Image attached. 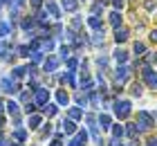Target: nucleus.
Here are the masks:
<instances>
[{
	"label": "nucleus",
	"instance_id": "f257e3e1",
	"mask_svg": "<svg viewBox=\"0 0 157 146\" xmlns=\"http://www.w3.org/2000/svg\"><path fill=\"white\" fill-rule=\"evenodd\" d=\"M20 90H23V85H20L18 79H11V77L0 79V92H5V94H18Z\"/></svg>",
	"mask_w": 157,
	"mask_h": 146
},
{
	"label": "nucleus",
	"instance_id": "f03ea898",
	"mask_svg": "<svg viewBox=\"0 0 157 146\" xmlns=\"http://www.w3.org/2000/svg\"><path fill=\"white\" fill-rule=\"evenodd\" d=\"M32 94H34V97H32V101H34V104H36L38 108H43L45 104H49V90H47V88L38 85L36 90H32Z\"/></svg>",
	"mask_w": 157,
	"mask_h": 146
},
{
	"label": "nucleus",
	"instance_id": "7ed1b4c3",
	"mask_svg": "<svg viewBox=\"0 0 157 146\" xmlns=\"http://www.w3.org/2000/svg\"><path fill=\"white\" fill-rule=\"evenodd\" d=\"M137 126H139V130H148V128H153L155 126V119H153V115H148L146 110H139L137 112Z\"/></svg>",
	"mask_w": 157,
	"mask_h": 146
},
{
	"label": "nucleus",
	"instance_id": "20e7f679",
	"mask_svg": "<svg viewBox=\"0 0 157 146\" xmlns=\"http://www.w3.org/2000/svg\"><path fill=\"white\" fill-rule=\"evenodd\" d=\"M115 115L119 117V119H126V117L130 115V101L117 99V101H115Z\"/></svg>",
	"mask_w": 157,
	"mask_h": 146
},
{
	"label": "nucleus",
	"instance_id": "39448f33",
	"mask_svg": "<svg viewBox=\"0 0 157 146\" xmlns=\"http://www.w3.org/2000/svg\"><path fill=\"white\" fill-rule=\"evenodd\" d=\"M141 74H144V81H146V85H148V88H153V90H157V72L151 68V65H146Z\"/></svg>",
	"mask_w": 157,
	"mask_h": 146
},
{
	"label": "nucleus",
	"instance_id": "423d86ee",
	"mask_svg": "<svg viewBox=\"0 0 157 146\" xmlns=\"http://www.w3.org/2000/svg\"><path fill=\"white\" fill-rule=\"evenodd\" d=\"M20 108H23V106H20L18 101H13V99H7V101H5V112L9 115V117H18V115H23V110H20Z\"/></svg>",
	"mask_w": 157,
	"mask_h": 146
},
{
	"label": "nucleus",
	"instance_id": "0eeeda50",
	"mask_svg": "<svg viewBox=\"0 0 157 146\" xmlns=\"http://www.w3.org/2000/svg\"><path fill=\"white\" fill-rule=\"evenodd\" d=\"M43 7H45V11L49 14V18H52V20H59L61 18V9H59V5H56L54 0H47Z\"/></svg>",
	"mask_w": 157,
	"mask_h": 146
},
{
	"label": "nucleus",
	"instance_id": "6e6552de",
	"mask_svg": "<svg viewBox=\"0 0 157 146\" xmlns=\"http://www.w3.org/2000/svg\"><path fill=\"white\" fill-rule=\"evenodd\" d=\"M43 126V115L34 112V115H27V128L29 130H38Z\"/></svg>",
	"mask_w": 157,
	"mask_h": 146
},
{
	"label": "nucleus",
	"instance_id": "1a4fd4ad",
	"mask_svg": "<svg viewBox=\"0 0 157 146\" xmlns=\"http://www.w3.org/2000/svg\"><path fill=\"white\" fill-rule=\"evenodd\" d=\"M56 68H59V58L56 56H47L45 61H43V72H47V74H54Z\"/></svg>",
	"mask_w": 157,
	"mask_h": 146
},
{
	"label": "nucleus",
	"instance_id": "9d476101",
	"mask_svg": "<svg viewBox=\"0 0 157 146\" xmlns=\"http://www.w3.org/2000/svg\"><path fill=\"white\" fill-rule=\"evenodd\" d=\"M85 144H88V133H85V130H76L72 142H70L67 146H85Z\"/></svg>",
	"mask_w": 157,
	"mask_h": 146
},
{
	"label": "nucleus",
	"instance_id": "9b49d317",
	"mask_svg": "<svg viewBox=\"0 0 157 146\" xmlns=\"http://www.w3.org/2000/svg\"><path fill=\"white\" fill-rule=\"evenodd\" d=\"M61 133L74 135V133H76V121H72V119H63V121H61Z\"/></svg>",
	"mask_w": 157,
	"mask_h": 146
},
{
	"label": "nucleus",
	"instance_id": "f8f14e48",
	"mask_svg": "<svg viewBox=\"0 0 157 146\" xmlns=\"http://www.w3.org/2000/svg\"><path fill=\"white\" fill-rule=\"evenodd\" d=\"M11 137H13V142H27V137H29V133H27V128H13V133H11Z\"/></svg>",
	"mask_w": 157,
	"mask_h": 146
},
{
	"label": "nucleus",
	"instance_id": "ddd939ff",
	"mask_svg": "<svg viewBox=\"0 0 157 146\" xmlns=\"http://www.w3.org/2000/svg\"><path fill=\"white\" fill-rule=\"evenodd\" d=\"M128 36H130V32H128L124 25H121V27H115V41H117V43H126Z\"/></svg>",
	"mask_w": 157,
	"mask_h": 146
},
{
	"label": "nucleus",
	"instance_id": "4468645a",
	"mask_svg": "<svg viewBox=\"0 0 157 146\" xmlns=\"http://www.w3.org/2000/svg\"><path fill=\"white\" fill-rule=\"evenodd\" d=\"M67 119H72V121H78V119H83V108H78V106H72V108H67Z\"/></svg>",
	"mask_w": 157,
	"mask_h": 146
},
{
	"label": "nucleus",
	"instance_id": "2eb2a0df",
	"mask_svg": "<svg viewBox=\"0 0 157 146\" xmlns=\"http://www.w3.org/2000/svg\"><path fill=\"white\" fill-rule=\"evenodd\" d=\"M56 112H59V106H56V104H45V106L40 108V115L47 117V119H49V117H54Z\"/></svg>",
	"mask_w": 157,
	"mask_h": 146
},
{
	"label": "nucleus",
	"instance_id": "dca6fc26",
	"mask_svg": "<svg viewBox=\"0 0 157 146\" xmlns=\"http://www.w3.org/2000/svg\"><path fill=\"white\" fill-rule=\"evenodd\" d=\"M128 77H130V68H124V65H121V68H117V72H115L117 83H124Z\"/></svg>",
	"mask_w": 157,
	"mask_h": 146
},
{
	"label": "nucleus",
	"instance_id": "f3484780",
	"mask_svg": "<svg viewBox=\"0 0 157 146\" xmlns=\"http://www.w3.org/2000/svg\"><path fill=\"white\" fill-rule=\"evenodd\" d=\"M61 7H63L65 11L74 14V11L78 9V0H61Z\"/></svg>",
	"mask_w": 157,
	"mask_h": 146
},
{
	"label": "nucleus",
	"instance_id": "a211bd4d",
	"mask_svg": "<svg viewBox=\"0 0 157 146\" xmlns=\"http://www.w3.org/2000/svg\"><path fill=\"white\" fill-rule=\"evenodd\" d=\"M88 25L94 29V32H99V29H103V20L99 18V16H90L88 18Z\"/></svg>",
	"mask_w": 157,
	"mask_h": 146
},
{
	"label": "nucleus",
	"instance_id": "6ab92c4d",
	"mask_svg": "<svg viewBox=\"0 0 157 146\" xmlns=\"http://www.w3.org/2000/svg\"><path fill=\"white\" fill-rule=\"evenodd\" d=\"M25 74H27V70H25V65H16V68H13V70H11V74H9V77H11V79H18V81H20V79H23Z\"/></svg>",
	"mask_w": 157,
	"mask_h": 146
},
{
	"label": "nucleus",
	"instance_id": "aec40b11",
	"mask_svg": "<svg viewBox=\"0 0 157 146\" xmlns=\"http://www.w3.org/2000/svg\"><path fill=\"white\" fill-rule=\"evenodd\" d=\"M110 23H112V27H121V25H124V18H121V11H112L110 14Z\"/></svg>",
	"mask_w": 157,
	"mask_h": 146
},
{
	"label": "nucleus",
	"instance_id": "412c9836",
	"mask_svg": "<svg viewBox=\"0 0 157 146\" xmlns=\"http://www.w3.org/2000/svg\"><path fill=\"white\" fill-rule=\"evenodd\" d=\"M81 27H83L81 16H74V18H72V23H70V29H72L74 34H78V32H81Z\"/></svg>",
	"mask_w": 157,
	"mask_h": 146
},
{
	"label": "nucleus",
	"instance_id": "4be33fe9",
	"mask_svg": "<svg viewBox=\"0 0 157 146\" xmlns=\"http://www.w3.org/2000/svg\"><path fill=\"white\" fill-rule=\"evenodd\" d=\"M56 101H59V106H67L70 94H67L65 90H59V92H56Z\"/></svg>",
	"mask_w": 157,
	"mask_h": 146
},
{
	"label": "nucleus",
	"instance_id": "5701e85b",
	"mask_svg": "<svg viewBox=\"0 0 157 146\" xmlns=\"http://www.w3.org/2000/svg\"><path fill=\"white\" fill-rule=\"evenodd\" d=\"M126 133H128V137H130V140H137V135H139V128L135 126V124H128Z\"/></svg>",
	"mask_w": 157,
	"mask_h": 146
},
{
	"label": "nucleus",
	"instance_id": "b1692460",
	"mask_svg": "<svg viewBox=\"0 0 157 146\" xmlns=\"http://www.w3.org/2000/svg\"><path fill=\"white\" fill-rule=\"evenodd\" d=\"M110 128H112V135H115L117 140H121V137H124V133H126V128L119 126V124H115V126H110Z\"/></svg>",
	"mask_w": 157,
	"mask_h": 146
},
{
	"label": "nucleus",
	"instance_id": "393cba45",
	"mask_svg": "<svg viewBox=\"0 0 157 146\" xmlns=\"http://www.w3.org/2000/svg\"><path fill=\"white\" fill-rule=\"evenodd\" d=\"M16 52H18V56L29 58V52H32V49H29V45H18V47H16Z\"/></svg>",
	"mask_w": 157,
	"mask_h": 146
},
{
	"label": "nucleus",
	"instance_id": "a878e982",
	"mask_svg": "<svg viewBox=\"0 0 157 146\" xmlns=\"http://www.w3.org/2000/svg\"><path fill=\"white\" fill-rule=\"evenodd\" d=\"M115 61H117V63H126V61H128V52L117 49V52H115Z\"/></svg>",
	"mask_w": 157,
	"mask_h": 146
},
{
	"label": "nucleus",
	"instance_id": "bb28decb",
	"mask_svg": "<svg viewBox=\"0 0 157 146\" xmlns=\"http://www.w3.org/2000/svg\"><path fill=\"white\" fill-rule=\"evenodd\" d=\"M132 52L137 54V56H144V54H146V45H144V43H135V45H132Z\"/></svg>",
	"mask_w": 157,
	"mask_h": 146
},
{
	"label": "nucleus",
	"instance_id": "cd10ccee",
	"mask_svg": "<svg viewBox=\"0 0 157 146\" xmlns=\"http://www.w3.org/2000/svg\"><path fill=\"white\" fill-rule=\"evenodd\" d=\"M99 124H101V128H110L112 126V119L108 115H99Z\"/></svg>",
	"mask_w": 157,
	"mask_h": 146
},
{
	"label": "nucleus",
	"instance_id": "c85d7f7f",
	"mask_svg": "<svg viewBox=\"0 0 157 146\" xmlns=\"http://www.w3.org/2000/svg\"><path fill=\"white\" fill-rule=\"evenodd\" d=\"M36 108H38V106L34 104V101H29V104L23 106V112H25V115H34V112H36Z\"/></svg>",
	"mask_w": 157,
	"mask_h": 146
},
{
	"label": "nucleus",
	"instance_id": "c756f323",
	"mask_svg": "<svg viewBox=\"0 0 157 146\" xmlns=\"http://www.w3.org/2000/svg\"><path fill=\"white\" fill-rule=\"evenodd\" d=\"M141 92H144V90H141V83H132L130 85V94H132V97H141Z\"/></svg>",
	"mask_w": 157,
	"mask_h": 146
},
{
	"label": "nucleus",
	"instance_id": "7c9ffc66",
	"mask_svg": "<svg viewBox=\"0 0 157 146\" xmlns=\"http://www.w3.org/2000/svg\"><path fill=\"white\" fill-rule=\"evenodd\" d=\"M20 106H25V104H29V101H32V97H29V92H27V90H20Z\"/></svg>",
	"mask_w": 157,
	"mask_h": 146
},
{
	"label": "nucleus",
	"instance_id": "2f4dec72",
	"mask_svg": "<svg viewBox=\"0 0 157 146\" xmlns=\"http://www.w3.org/2000/svg\"><path fill=\"white\" fill-rule=\"evenodd\" d=\"M40 135H43V137H49V135H52V124H49V121H47V124H43Z\"/></svg>",
	"mask_w": 157,
	"mask_h": 146
},
{
	"label": "nucleus",
	"instance_id": "473e14b6",
	"mask_svg": "<svg viewBox=\"0 0 157 146\" xmlns=\"http://www.w3.org/2000/svg\"><path fill=\"white\" fill-rule=\"evenodd\" d=\"M59 54H61V61H67V58H70V47L63 45V47L59 49Z\"/></svg>",
	"mask_w": 157,
	"mask_h": 146
},
{
	"label": "nucleus",
	"instance_id": "72a5a7b5",
	"mask_svg": "<svg viewBox=\"0 0 157 146\" xmlns=\"http://www.w3.org/2000/svg\"><path fill=\"white\" fill-rule=\"evenodd\" d=\"M43 5H45V0H29V7H32V9H43Z\"/></svg>",
	"mask_w": 157,
	"mask_h": 146
},
{
	"label": "nucleus",
	"instance_id": "f704fd0d",
	"mask_svg": "<svg viewBox=\"0 0 157 146\" xmlns=\"http://www.w3.org/2000/svg\"><path fill=\"white\" fill-rule=\"evenodd\" d=\"M99 14H103V5L101 2H97L94 7H92V16H99Z\"/></svg>",
	"mask_w": 157,
	"mask_h": 146
},
{
	"label": "nucleus",
	"instance_id": "c9c22d12",
	"mask_svg": "<svg viewBox=\"0 0 157 146\" xmlns=\"http://www.w3.org/2000/svg\"><path fill=\"white\" fill-rule=\"evenodd\" d=\"M76 65H78V61L70 56V58H67V68H70V72H74V70H76Z\"/></svg>",
	"mask_w": 157,
	"mask_h": 146
},
{
	"label": "nucleus",
	"instance_id": "e433bc0d",
	"mask_svg": "<svg viewBox=\"0 0 157 146\" xmlns=\"http://www.w3.org/2000/svg\"><path fill=\"white\" fill-rule=\"evenodd\" d=\"M112 5H115V9H117V11H121V9L126 7V0H112Z\"/></svg>",
	"mask_w": 157,
	"mask_h": 146
},
{
	"label": "nucleus",
	"instance_id": "4c0bfd02",
	"mask_svg": "<svg viewBox=\"0 0 157 146\" xmlns=\"http://www.w3.org/2000/svg\"><path fill=\"white\" fill-rule=\"evenodd\" d=\"M144 7H146L148 11H153L155 7H157V2H155V0H146V2H144Z\"/></svg>",
	"mask_w": 157,
	"mask_h": 146
},
{
	"label": "nucleus",
	"instance_id": "58836bf2",
	"mask_svg": "<svg viewBox=\"0 0 157 146\" xmlns=\"http://www.w3.org/2000/svg\"><path fill=\"white\" fill-rule=\"evenodd\" d=\"M5 126H7V117L0 115V130H5Z\"/></svg>",
	"mask_w": 157,
	"mask_h": 146
},
{
	"label": "nucleus",
	"instance_id": "ea45409f",
	"mask_svg": "<svg viewBox=\"0 0 157 146\" xmlns=\"http://www.w3.org/2000/svg\"><path fill=\"white\" fill-rule=\"evenodd\" d=\"M151 41L157 43V29H153V32H151Z\"/></svg>",
	"mask_w": 157,
	"mask_h": 146
},
{
	"label": "nucleus",
	"instance_id": "a19ab883",
	"mask_svg": "<svg viewBox=\"0 0 157 146\" xmlns=\"http://www.w3.org/2000/svg\"><path fill=\"white\" fill-rule=\"evenodd\" d=\"M110 146H121V144H119L117 137H112V140H110Z\"/></svg>",
	"mask_w": 157,
	"mask_h": 146
},
{
	"label": "nucleus",
	"instance_id": "79ce46f5",
	"mask_svg": "<svg viewBox=\"0 0 157 146\" xmlns=\"http://www.w3.org/2000/svg\"><path fill=\"white\" fill-rule=\"evenodd\" d=\"M2 112H5V101L0 99V115H2Z\"/></svg>",
	"mask_w": 157,
	"mask_h": 146
},
{
	"label": "nucleus",
	"instance_id": "37998d69",
	"mask_svg": "<svg viewBox=\"0 0 157 146\" xmlns=\"http://www.w3.org/2000/svg\"><path fill=\"white\" fill-rule=\"evenodd\" d=\"M0 2H2V5H11L13 0H0Z\"/></svg>",
	"mask_w": 157,
	"mask_h": 146
},
{
	"label": "nucleus",
	"instance_id": "c03bdc74",
	"mask_svg": "<svg viewBox=\"0 0 157 146\" xmlns=\"http://www.w3.org/2000/svg\"><path fill=\"white\" fill-rule=\"evenodd\" d=\"M148 146H157V140H151V142H148Z\"/></svg>",
	"mask_w": 157,
	"mask_h": 146
},
{
	"label": "nucleus",
	"instance_id": "a18cd8bd",
	"mask_svg": "<svg viewBox=\"0 0 157 146\" xmlns=\"http://www.w3.org/2000/svg\"><path fill=\"white\" fill-rule=\"evenodd\" d=\"M2 38H5V36H2V32H0V41H2Z\"/></svg>",
	"mask_w": 157,
	"mask_h": 146
},
{
	"label": "nucleus",
	"instance_id": "49530a36",
	"mask_svg": "<svg viewBox=\"0 0 157 146\" xmlns=\"http://www.w3.org/2000/svg\"><path fill=\"white\" fill-rule=\"evenodd\" d=\"M153 119H157V115H153Z\"/></svg>",
	"mask_w": 157,
	"mask_h": 146
}]
</instances>
